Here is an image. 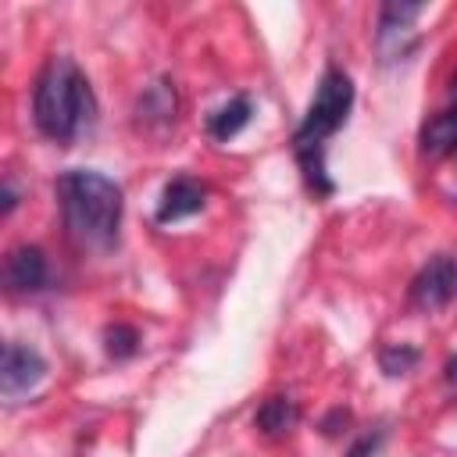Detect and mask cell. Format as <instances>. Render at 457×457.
Segmentation results:
<instances>
[{
  "label": "cell",
  "mask_w": 457,
  "mask_h": 457,
  "mask_svg": "<svg viewBox=\"0 0 457 457\" xmlns=\"http://www.w3.org/2000/svg\"><path fill=\"white\" fill-rule=\"evenodd\" d=\"M457 296V257L436 253L411 278V303L418 311H439Z\"/></svg>",
  "instance_id": "obj_4"
},
{
  "label": "cell",
  "mask_w": 457,
  "mask_h": 457,
  "mask_svg": "<svg viewBox=\"0 0 457 457\" xmlns=\"http://www.w3.org/2000/svg\"><path fill=\"white\" fill-rule=\"evenodd\" d=\"M450 104H453V107H457V75H453V79H450Z\"/></svg>",
  "instance_id": "obj_17"
},
{
  "label": "cell",
  "mask_w": 457,
  "mask_h": 457,
  "mask_svg": "<svg viewBox=\"0 0 457 457\" xmlns=\"http://www.w3.org/2000/svg\"><path fill=\"white\" fill-rule=\"evenodd\" d=\"M350 107H353L350 75L339 68H325V75L318 79V89L307 104V114L293 132V154H296V164H300L307 186L314 189V196L332 193V179L325 171V143L346 125Z\"/></svg>",
  "instance_id": "obj_1"
},
{
  "label": "cell",
  "mask_w": 457,
  "mask_h": 457,
  "mask_svg": "<svg viewBox=\"0 0 457 457\" xmlns=\"http://www.w3.org/2000/svg\"><path fill=\"white\" fill-rule=\"evenodd\" d=\"M207 204V189L196 182V179H171L164 189H161V204H157V225H171V221H182V218H193L200 214Z\"/></svg>",
  "instance_id": "obj_7"
},
{
  "label": "cell",
  "mask_w": 457,
  "mask_h": 457,
  "mask_svg": "<svg viewBox=\"0 0 457 457\" xmlns=\"http://www.w3.org/2000/svg\"><path fill=\"white\" fill-rule=\"evenodd\" d=\"M46 378V361L39 350L25 346V343H7L4 346V364H0V389L7 400L32 393L39 382Z\"/></svg>",
  "instance_id": "obj_5"
},
{
  "label": "cell",
  "mask_w": 457,
  "mask_h": 457,
  "mask_svg": "<svg viewBox=\"0 0 457 457\" xmlns=\"http://www.w3.org/2000/svg\"><path fill=\"white\" fill-rule=\"evenodd\" d=\"M257 428L261 432H268V436H282V432H289L296 421H300V411H296V403L289 400V396H268L261 407H257Z\"/></svg>",
  "instance_id": "obj_10"
},
{
  "label": "cell",
  "mask_w": 457,
  "mask_h": 457,
  "mask_svg": "<svg viewBox=\"0 0 457 457\" xmlns=\"http://www.w3.org/2000/svg\"><path fill=\"white\" fill-rule=\"evenodd\" d=\"M378 443H382V436H378V432H375V436H371V432H364V436L350 446V457H375V453H378Z\"/></svg>",
  "instance_id": "obj_14"
},
{
  "label": "cell",
  "mask_w": 457,
  "mask_h": 457,
  "mask_svg": "<svg viewBox=\"0 0 457 457\" xmlns=\"http://www.w3.org/2000/svg\"><path fill=\"white\" fill-rule=\"evenodd\" d=\"M378 364H382L386 375H403V371H411L418 364V350L407 346V343H386L378 350Z\"/></svg>",
  "instance_id": "obj_13"
},
{
  "label": "cell",
  "mask_w": 457,
  "mask_h": 457,
  "mask_svg": "<svg viewBox=\"0 0 457 457\" xmlns=\"http://www.w3.org/2000/svg\"><path fill=\"white\" fill-rule=\"evenodd\" d=\"M57 207L64 228L89 250H111L121 225V189L93 168H71L57 179Z\"/></svg>",
  "instance_id": "obj_2"
},
{
  "label": "cell",
  "mask_w": 457,
  "mask_h": 457,
  "mask_svg": "<svg viewBox=\"0 0 457 457\" xmlns=\"http://www.w3.org/2000/svg\"><path fill=\"white\" fill-rule=\"evenodd\" d=\"M104 350H107V357L125 361V357H132L139 350V332L132 325H125V321H114V325L104 328Z\"/></svg>",
  "instance_id": "obj_12"
},
{
  "label": "cell",
  "mask_w": 457,
  "mask_h": 457,
  "mask_svg": "<svg viewBox=\"0 0 457 457\" xmlns=\"http://www.w3.org/2000/svg\"><path fill=\"white\" fill-rule=\"evenodd\" d=\"M443 375H446V382H450V386H457V357H450V361H446Z\"/></svg>",
  "instance_id": "obj_16"
},
{
  "label": "cell",
  "mask_w": 457,
  "mask_h": 457,
  "mask_svg": "<svg viewBox=\"0 0 457 457\" xmlns=\"http://www.w3.org/2000/svg\"><path fill=\"white\" fill-rule=\"evenodd\" d=\"M421 150L432 154V157H443V154L457 150V107L453 104L446 111H436L421 125Z\"/></svg>",
  "instance_id": "obj_9"
},
{
  "label": "cell",
  "mask_w": 457,
  "mask_h": 457,
  "mask_svg": "<svg viewBox=\"0 0 457 457\" xmlns=\"http://www.w3.org/2000/svg\"><path fill=\"white\" fill-rule=\"evenodd\" d=\"M4 282L11 293H36L46 282V253L32 243L7 250L4 257Z\"/></svg>",
  "instance_id": "obj_6"
},
{
  "label": "cell",
  "mask_w": 457,
  "mask_h": 457,
  "mask_svg": "<svg viewBox=\"0 0 457 457\" xmlns=\"http://www.w3.org/2000/svg\"><path fill=\"white\" fill-rule=\"evenodd\" d=\"M175 89L171 82H154L146 86V93L139 96V118H157V121H175Z\"/></svg>",
  "instance_id": "obj_11"
},
{
  "label": "cell",
  "mask_w": 457,
  "mask_h": 457,
  "mask_svg": "<svg viewBox=\"0 0 457 457\" xmlns=\"http://www.w3.org/2000/svg\"><path fill=\"white\" fill-rule=\"evenodd\" d=\"M250 114H253V107H250L246 96H232V100H225L218 111L207 114V132H211V139L228 143L232 136H239V132L246 129Z\"/></svg>",
  "instance_id": "obj_8"
},
{
  "label": "cell",
  "mask_w": 457,
  "mask_h": 457,
  "mask_svg": "<svg viewBox=\"0 0 457 457\" xmlns=\"http://www.w3.org/2000/svg\"><path fill=\"white\" fill-rule=\"evenodd\" d=\"M96 114V100L89 89V79L79 71V64L68 54H54L32 89V121L36 129L54 143H71L89 129Z\"/></svg>",
  "instance_id": "obj_3"
},
{
  "label": "cell",
  "mask_w": 457,
  "mask_h": 457,
  "mask_svg": "<svg viewBox=\"0 0 457 457\" xmlns=\"http://www.w3.org/2000/svg\"><path fill=\"white\" fill-rule=\"evenodd\" d=\"M14 204H18V193H14V186H11V182H4V204H0V211H4V214H11V211H14Z\"/></svg>",
  "instance_id": "obj_15"
}]
</instances>
